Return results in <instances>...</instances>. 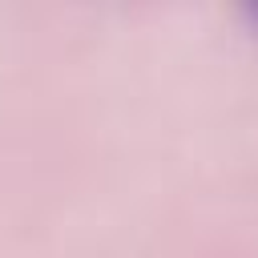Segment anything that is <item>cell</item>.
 <instances>
[{
    "label": "cell",
    "instance_id": "obj_1",
    "mask_svg": "<svg viewBox=\"0 0 258 258\" xmlns=\"http://www.w3.org/2000/svg\"><path fill=\"white\" fill-rule=\"evenodd\" d=\"M250 16H254V20H258V4H250Z\"/></svg>",
    "mask_w": 258,
    "mask_h": 258
}]
</instances>
